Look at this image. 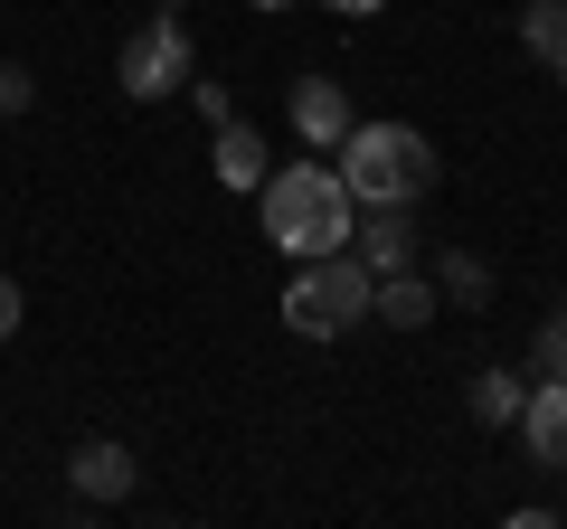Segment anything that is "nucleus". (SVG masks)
Wrapping results in <instances>:
<instances>
[{
	"instance_id": "1",
	"label": "nucleus",
	"mask_w": 567,
	"mask_h": 529,
	"mask_svg": "<svg viewBox=\"0 0 567 529\" xmlns=\"http://www.w3.org/2000/svg\"><path fill=\"white\" fill-rule=\"evenodd\" d=\"M331 170H341V189L360 208H425V189L445 180V162H435V143H425L416 123L379 114V123H350L341 152H331Z\"/></svg>"
},
{
	"instance_id": "2",
	"label": "nucleus",
	"mask_w": 567,
	"mask_h": 529,
	"mask_svg": "<svg viewBox=\"0 0 567 529\" xmlns=\"http://www.w3.org/2000/svg\"><path fill=\"white\" fill-rule=\"evenodd\" d=\"M265 237L284 246V256L303 264V256H331V246H350V218H360V199L341 189V170L312 152V162H284L265 170Z\"/></svg>"
},
{
	"instance_id": "3",
	"label": "nucleus",
	"mask_w": 567,
	"mask_h": 529,
	"mask_svg": "<svg viewBox=\"0 0 567 529\" xmlns=\"http://www.w3.org/2000/svg\"><path fill=\"white\" fill-rule=\"evenodd\" d=\"M369 274L350 246H331V256H303V274L284 284V331L293 341H341L350 322H369Z\"/></svg>"
},
{
	"instance_id": "4",
	"label": "nucleus",
	"mask_w": 567,
	"mask_h": 529,
	"mask_svg": "<svg viewBox=\"0 0 567 529\" xmlns=\"http://www.w3.org/2000/svg\"><path fill=\"white\" fill-rule=\"evenodd\" d=\"M114 76H123V95H133V104H162V95H181V85L199 76V58H189V29H181V10H152V20H142L133 39H123Z\"/></svg>"
},
{
	"instance_id": "5",
	"label": "nucleus",
	"mask_w": 567,
	"mask_h": 529,
	"mask_svg": "<svg viewBox=\"0 0 567 529\" xmlns=\"http://www.w3.org/2000/svg\"><path fill=\"white\" fill-rule=\"evenodd\" d=\"M66 483H76V501H133L142 464H133V445H114V435H85V445L66 454Z\"/></svg>"
},
{
	"instance_id": "6",
	"label": "nucleus",
	"mask_w": 567,
	"mask_h": 529,
	"mask_svg": "<svg viewBox=\"0 0 567 529\" xmlns=\"http://www.w3.org/2000/svg\"><path fill=\"white\" fill-rule=\"evenodd\" d=\"M284 104H293V133H303L312 152H341V133L360 123V114H350V85H341V76H293V95H284Z\"/></svg>"
},
{
	"instance_id": "7",
	"label": "nucleus",
	"mask_w": 567,
	"mask_h": 529,
	"mask_svg": "<svg viewBox=\"0 0 567 529\" xmlns=\"http://www.w3.org/2000/svg\"><path fill=\"white\" fill-rule=\"evenodd\" d=\"M350 256H360L369 274L416 264V208H360V218H350Z\"/></svg>"
},
{
	"instance_id": "8",
	"label": "nucleus",
	"mask_w": 567,
	"mask_h": 529,
	"mask_svg": "<svg viewBox=\"0 0 567 529\" xmlns=\"http://www.w3.org/2000/svg\"><path fill=\"white\" fill-rule=\"evenodd\" d=\"M435 312H445V293H435V274H416V264H398V274L369 284V322H388V331H425Z\"/></svg>"
},
{
	"instance_id": "9",
	"label": "nucleus",
	"mask_w": 567,
	"mask_h": 529,
	"mask_svg": "<svg viewBox=\"0 0 567 529\" xmlns=\"http://www.w3.org/2000/svg\"><path fill=\"white\" fill-rule=\"evenodd\" d=\"M511 426L529 435V454H539L548 473H567V378H529V397H520Z\"/></svg>"
},
{
	"instance_id": "10",
	"label": "nucleus",
	"mask_w": 567,
	"mask_h": 529,
	"mask_svg": "<svg viewBox=\"0 0 567 529\" xmlns=\"http://www.w3.org/2000/svg\"><path fill=\"white\" fill-rule=\"evenodd\" d=\"M208 170H218V189H265V170H275V152H265V133L246 114L218 123V152H208Z\"/></svg>"
},
{
	"instance_id": "11",
	"label": "nucleus",
	"mask_w": 567,
	"mask_h": 529,
	"mask_svg": "<svg viewBox=\"0 0 567 529\" xmlns=\"http://www.w3.org/2000/svg\"><path fill=\"white\" fill-rule=\"evenodd\" d=\"M520 397H529V378H520V369H473V378H464L473 426H511V416H520Z\"/></svg>"
},
{
	"instance_id": "12",
	"label": "nucleus",
	"mask_w": 567,
	"mask_h": 529,
	"mask_svg": "<svg viewBox=\"0 0 567 529\" xmlns=\"http://www.w3.org/2000/svg\"><path fill=\"white\" fill-rule=\"evenodd\" d=\"M520 48L548 76H567V0H520Z\"/></svg>"
},
{
	"instance_id": "13",
	"label": "nucleus",
	"mask_w": 567,
	"mask_h": 529,
	"mask_svg": "<svg viewBox=\"0 0 567 529\" xmlns=\"http://www.w3.org/2000/svg\"><path fill=\"white\" fill-rule=\"evenodd\" d=\"M435 293H445V303H492V264L473 256V246H445V256H435Z\"/></svg>"
},
{
	"instance_id": "14",
	"label": "nucleus",
	"mask_w": 567,
	"mask_h": 529,
	"mask_svg": "<svg viewBox=\"0 0 567 529\" xmlns=\"http://www.w3.org/2000/svg\"><path fill=\"white\" fill-rule=\"evenodd\" d=\"M529 369H539V378H567V303L539 322V341H529Z\"/></svg>"
},
{
	"instance_id": "15",
	"label": "nucleus",
	"mask_w": 567,
	"mask_h": 529,
	"mask_svg": "<svg viewBox=\"0 0 567 529\" xmlns=\"http://www.w3.org/2000/svg\"><path fill=\"white\" fill-rule=\"evenodd\" d=\"M29 95H39V76L20 58H0V114H29Z\"/></svg>"
},
{
	"instance_id": "16",
	"label": "nucleus",
	"mask_w": 567,
	"mask_h": 529,
	"mask_svg": "<svg viewBox=\"0 0 567 529\" xmlns=\"http://www.w3.org/2000/svg\"><path fill=\"white\" fill-rule=\"evenodd\" d=\"M181 95H189V104H199V114H208V123H227V114H237V95H227V85H208V76H189V85H181Z\"/></svg>"
},
{
	"instance_id": "17",
	"label": "nucleus",
	"mask_w": 567,
	"mask_h": 529,
	"mask_svg": "<svg viewBox=\"0 0 567 529\" xmlns=\"http://www.w3.org/2000/svg\"><path fill=\"white\" fill-rule=\"evenodd\" d=\"M20 312H29V303H20V284H10V274H0V341H10V331H20Z\"/></svg>"
},
{
	"instance_id": "18",
	"label": "nucleus",
	"mask_w": 567,
	"mask_h": 529,
	"mask_svg": "<svg viewBox=\"0 0 567 529\" xmlns=\"http://www.w3.org/2000/svg\"><path fill=\"white\" fill-rule=\"evenodd\" d=\"M322 10H341V20H369V10H388V0H322Z\"/></svg>"
},
{
	"instance_id": "19",
	"label": "nucleus",
	"mask_w": 567,
	"mask_h": 529,
	"mask_svg": "<svg viewBox=\"0 0 567 529\" xmlns=\"http://www.w3.org/2000/svg\"><path fill=\"white\" fill-rule=\"evenodd\" d=\"M256 10H293V0H256Z\"/></svg>"
}]
</instances>
